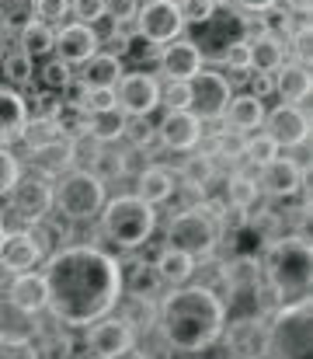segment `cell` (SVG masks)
Instances as JSON below:
<instances>
[{
	"instance_id": "cell-1",
	"label": "cell",
	"mask_w": 313,
	"mask_h": 359,
	"mask_svg": "<svg viewBox=\"0 0 313 359\" xmlns=\"http://www.w3.org/2000/svg\"><path fill=\"white\" fill-rule=\"evenodd\" d=\"M46 311L56 325L88 328L125 297V265L95 244H67L46 258Z\"/></svg>"
},
{
	"instance_id": "cell-2",
	"label": "cell",
	"mask_w": 313,
	"mask_h": 359,
	"mask_svg": "<svg viewBox=\"0 0 313 359\" xmlns=\"http://www.w3.org/2000/svg\"><path fill=\"white\" fill-rule=\"evenodd\" d=\"M226 307L212 286H178L157 300V335L171 353L199 356L223 339Z\"/></svg>"
},
{
	"instance_id": "cell-3",
	"label": "cell",
	"mask_w": 313,
	"mask_h": 359,
	"mask_svg": "<svg viewBox=\"0 0 313 359\" xmlns=\"http://www.w3.org/2000/svg\"><path fill=\"white\" fill-rule=\"evenodd\" d=\"M310 241L303 234H282V238L268 241L258 269L279 311L310 304Z\"/></svg>"
},
{
	"instance_id": "cell-4",
	"label": "cell",
	"mask_w": 313,
	"mask_h": 359,
	"mask_svg": "<svg viewBox=\"0 0 313 359\" xmlns=\"http://www.w3.org/2000/svg\"><path fill=\"white\" fill-rule=\"evenodd\" d=\"M98 220H102V234L115 248H122V251L143 248L146 241L153 238V231H157V210L146 206L132 192L108 199L102 206V213H98Z\"/></svg>"
},
{
	"instance_id": "cell-5",
	"label": "cell",
	"mask_w": 313,
	"mask_h": 359,
	"mask_svg": "<svg viewBox=\"0 0 313 359\" xmlns=\"http://www.w3.org/2000/svg\"><path fill=\"white\" fill-rule=\"evenodd\" d=\"M219 238H223V220H219V210H212L209 203L185 206L167 224V248L188 255L192 262H209L216 255Z\"/></svg>"
},
{
	"instance_id": "cell-6",
	"label": "cell",
	"mask_w": 313,
	"mask_h": 359,
	"mask_svg": "<svg viewBox=\"0 0 313 359\" xmlns=\"http://www.w3.org/2000/svg\"><path fill=\"white\" fill-rule=\"evenodd\" d=\"M108 203V189L104 182L88 171V168H77V171H67L56 185H53V210L70 220V224H88L102 213V206Z\"/></svg>"
},
{
	"instance_id": "cell-7",
	"label": "cell",
	"mask_w": 313,
	"mask_h": 359,
	"mask_svg": "<svg viewBox=\"0 0 313 359\" xmlns=\"http://www.w3.org/2000/svg\"><path fill=\"white\" fill-rule=\"evenodd\" d=\"M268 359H310V304L282 307L268 325Z\"/></svg>"
},
{
	"instance_id": "cell-8",
	"label": "cell",
	"mask_w": 313,
	"mask_h": 359,
	"mask_svg": "<svg viewBox=\"0 0 313 359\" xmlns=\"http://www.w3.org/2000/svg\"><path fill=\"white\" fill-rule=\"evenodd\" d=\"M115 102L125 119H150L160 109V81L146 70H129L115 84Z\"/></svg>"
},
{
	"instance_id": "cell-9",
	"label": "cell",
	"mask_w": 313,
	"mask_h": 359,
	"mask_svg": "<svg viewBox=\"0 0 313 359\" xmlns=\"http://www.w3.org/2000/svg\"><path fill=\"white\" fill-rule=\"evenodd\" d=\"M136 32L143 42L164 49L171 46L174 39H181L185 32V21H181V11L174 0H153V4H139V14H136Z\"/></svg>"
},
{
	"instance_id": "cell-10",
	"label": "cell",
	"mask_w": 313,
	"mask_h": 359,
	"mask_svg": "<svg viewBox=\"0 0 313 359\" xmlns=\"http://www.w3.org/2000/svg\"><path fill=\"white\" fill-rule=\"evenodd\" d=\"M188 91H192V116L202 122H219L226 116V105L233 98V88L230 81L219 74V70H199L192 81H188Z\"/></svg>"
},
{
	"instance_id": "cell-11",
	"label": "cell",
	"mask_w": 313,
	"mask_h": 359,
	"mask_svg": "<svg viewBox=\"0 0 313 359\" xmlns=\"http://www.w3.org/2000/svg\"><path fill=\"white\" fill-rule=\"evenodd\" d=\"M136 349V328L122 314H108L88 325V353L95 359H122Z\"/></svg>"
},
{
	"instance_id": "cell-12",
	"label": "cell",
	"mask_w": 313,
	"mask_h": 359,
	"mask_svg": "<svg viewBox=\"0 0 313 359\" xmlns=\"http://www.w3.org/2000/svg\"><path fill=\"white\" fill-rule=\"evenodd\" d=\"M11 199V210L21 224L35 227L49 217L53 210V182L42 178V175H21V182L14 185V192L7 196Z\"/></svg>"
},
{
	"instance_id": "cell-13",
	"label": "cell",
	"mask_w": 313,
	"mask_h": 359,
	"mask_svg": "<svg viewBox=\"0 0 313 359\" xmlns=\"http://www.w3.org/2000/svg\"><path fill=\"white\" fill-rule=\"evenodd\" d=\"M265 133L279 143V150H296L310 140V116L303 105H275L265 112Z\"/></svg>"
},
{
	"instance_id": "cell-14",
	"label": "cell",
	"mask_w": 313,
	"mask_h": 359,
	"mask_svg": "<svg viewBox=\"0 0 313 359\" xmlns=\"http://www.w3.org/2000/svg\"><path fill=\"white\" fill-rule=\"evenodd\" d=\"M53 53H60L56 60H63L67 67H84L91 56L102 53V35L91 25L67 21V25L56 28V49Z\"/></svg>"
},
{
	"instance_id": "cell-15",
	"label": "cell",
	"mask_w": 313,
	"mask_h": 359,
	"mask_svg": "<svg viewBox=\"0 0 313 359\" xmlns=\"http://www.w3.org/2000/svg\"><path fill=\"white\" fill-rule=\"evenodd\" d=\"M153 140H160L174 154H195V147L206 140V126L192 112H167L153 126Z\"/></svg>"
},
{
	"instance_id": "cell-16",
	"label": "cell",
	"mask_w": 313,
	"mask_h": 359,
	"mask_svg": "<svg viewBox=\"0 0 313 359\" xmlns=\"http://www.w3.org/2000/svg\"><path fill=\"white\" fill-rule=\"evenodd\" d=\"M303 182H307V168L293 157H282V154L272 164H265L258 175L261 196H272V199H293L296 192H303Z\"/></svg>"
},
{
	"instance_id": "cell-17",
	"label": "cell",
	"mask_w": 313,
	"mask_h": 359,
	"mask_svg": "<svg viewBox=\"0 0 313 359\" xmlns=\"http://www.w3.org/2000/svg\"><path fill=\"white\" fill-rule=\"evenodd\" d=\"M157 67L167 81H192L199 70H206V53L192 39H174L157 53Z\"/></svg>"
},
{
	"instance_id": "cell-18",
	"label": "cell",
	"mask_w": 313,
	"mask_h": 359,
	"mask_svg": "<svg viewBox=\"0 0 313 359\" xmlns=\"http://www.w3.org/2000/svg\"><path fill=\"white\" fill-rule=\"evenodd\" d=\"M226 335V346L233 349L237 359H265V349H268V328L261 325V318H233L226 321L223 328Z\"/></svg>"
},
{
	"instance_id": "cell-19",
	"label": "cell",
	"mask_w": 313,
	"mask_h": 359,
	"mask_svg": "<svg viewBox=\"0 0 313 359\" xmlns=\"http://www.w3.org/2000/svg\"><path fill=\"white\" fill-rule=\"evenodd\" d=\"M7 307L21 318H39L46 311V279L42 272H18L7 283Z\"/></svg>"
},
{
	"instance_id": "cell-20",
	"label": "cell",
	"mask_w": 313,
	"mask_h": 359,
	"mask_svg": "<svg viewBox=\"0 0 313 359\" xmlns=\"http://www.w3.org/2000/svg\"><path fill=\"white\" fill-rule=\"evenodd\" d=\"M46 258V251L39 248V241L32 238L28 231H4L0 241V265L7 272H35V265Z\"/></svg>"
},
{
	"instance_id": "cell-21",
	"label": "cell",
	"mask_w": 313,
	"mask_h": 359,
	"mask_svg": "<svg viewBox=\"0 0 313 359\" xmlns=\"http://www.w3.org/2000/svg\"><path fill=\"white\" fill-rule=\"evenodd\" d=\"M28 98L7 84H0V147H11L25 136L28 126Z\"/></svg>"
},
{
	"instance_id": "cell-22",
	"label": "cell",
	"mask_w": 313,
	"mask_h": 359,
	"mask_svg": "<svg viewBox=\"0 0 313 359\" xmlns=\"http://www.w3.org/2000/svg\"><path fill=\"white\" fill-rule=\"evenodd\" d=\"M174 192H178V175L167 171V168H160V164H150V168H143L136 175V192L132 196H139L153 210L164 206V203H171Z\"/></svg>"
},
{
	"instance_id": "cell-23",
	"label": "cell",
	"mask_w": 313,
	"mask_h": 359,
	"mask_svg": "<svg viewBox=\"0 0 313 359\" xmlns=\"http://www.w3.org/2000/svg\"><path fill=\"white\" fill-rule=\"evenodd\" d=\"M272 88L282 98V105H303V102H310V70H307V63H300V60L282 63L272 74Z\"/></svg>"
},
{
	"instance_id": "cell-24",
	"label": "cell",
	"mask_w": 313,
	"mask_h": 359,
	"mask_svg": "<svg viewBox=\"0 0 313 359\" xmlns=\"http://www.w3.org/2000/svg\"><path fill=\"white\" fill-rule=\"evenodd\" d=\"M28 164H32L42 178H60L63 171H70V168H74V140H70V136H63V140H56V143L32 147Z\"/></svg>"
},
{
	"instance_id": "cell-25",
	"label": "cell",
	"mask_w": 313,
	"mask_h": 359,
	"mask_svg": "<svg viewBox=\"0 0 313 359\" xmlns=\"http://www.w3.org/2000/svg\"><path fill=\"white\" fill-rule=\"evenodd\" d=\"M223 119H226V129H237V133L247 136V133L261 129V122H265V102L254 98V95H233Z\"/></svg>"
},
{
	"instance_id": "cell-26",
	"label": "cell",
	"mask_w": 313,
	"mask_h": 359,
	"mask_svg": "<svg viewBox=\"0 0 313 359\" xmlns=\"http://www.w3.org/2000/svg\"><path fill=\"white\" fill-rule=\"evenodd\" d=\"M153 272H157V279L167 290H178V286H188V279L195 276V262L188 255L174 251V248H164L157 255V262H153Z\"/></svg>"
},
{
	"instance_id": "cell-27",
	"label": "cell",
	"mask_w": 313,
	"mask_h": 359,
	"mask_svg": "<svg viewBox=\"0 0 313 359\" xmlns=\"http://www.w3.org/2000/svg\"><path fill=\"white\" fill-rule=\"evenodd\" d=\"M122 60H115L111 53H98V56H91L88 63H84V70H81V81L95 91V88H108V91H115V84L122 81Z\"/></svg>"
},
{
	"instance_id": "cell-28",
	"label": "cell",
	"mask_w": 313,
	"mask_h": 359,
	"mask_svg": "<svg viewBox=\"0 0 313 359\" xmlns=\"http://www.w3.org/2000/svg\"><path fill=\"white\" fill-rule=\"evenodd\" d=\"M286 63V42L275 35H261L251 39V74H275Z\"/></svg>"
},
{
	"instance_id": "cell-29",
	"label": "cell",
	"mask_w": 313,
	"mask_h": 359,
	"mask_svg": "<svg viewBox=\"0 0 313 359\" xmlns=\"http://www.w3.org/2000/svg\"><path fill=\"white\" fill-rule=\"evenodd\" d=\"M56 49V28L42 25V21H32L21 35H18V53H25L28 60H42V56H53Z\"/></svg>"
},
{
	"instance_id": "cell-30",
	"label": "cell",
	"mask_w": 313,
	"mask_h": 359,
	"mask_svg": "<svg viewBox=\"0 0 313 359\" xmlns=\"http://www.w3.org/2000/svg\"><path fill=\"white\" fill-rule=\"evenodd\" d=\"M125 122L129 119H125L118 109H111V112H95V116H88L84 136H91L98 147H108V143H115V140L125 136Z\"/></svg>"
},
{
	"instance_id": "cell-31",
	"label": "cell",
	"mask_w": 313,
	"mask_h": 359,
	"mask_svg": "<svg viewBox=\"0 0 313 359\" xmlns=\"http://www.w3.org/2000/svg\"><path fill=\"white\" fill-rule=\"evenodd\" d=\"M258 199H261L258 178H251V175H244V171H237V175L226 178V203H230L233 213H247Z\"/></svg>"
},
{
	"instance_id": "cell-32",
	"label": "cell",
	"mask_w": 313,
	"mask_h": 359,
	"mask_svg": "<svg viewBox=\"0 0 313 359\" xmlns=\"http://www.w3.org/2000/svg\"><path fill=\"white\" fill-rule=\"evenodd\" d=\"M212 178H216V157L212 154H188L181 161V182H185V189H199V196H202V189H209Z\"/></svg>"
},
{
	"instance_id": "cell-33",
	"label": "cell",
	"mask_w": 313,
	"mask_h": 359,
	"mask_svg": "<svg viewBox=\"0 0 313 359\" xmlns=\"http://www.w3.org/2000/svg\"><path fill=\"white\" fill-rule=\"evenodd\" d=\"M35 21V0H0V28L4 32H25Z\"/></svg>"
},
{
	"instance_id": "cell-34",
	"label": "cell",
	"mask_w": 313,
	"mask_h": 359,
	"mask_svg": "<svg viewBox=\"0 0 313 359\" xmlns=\"http://www.w3.org/2000/svg\"><path fill=\"white\" fill-rule=\"evenodd\" d=\"M279 154H282V150H279V143H275L268 133L244 136V157H240V161H247V164H254V168H265V164H272Z\"/></svg>"
},
{
	"instance_id": "cell-35",
	"label": "cell",
	"mask_w": 313,
	"mask_h": 359,
	"mask_svg": "<svg viewBox=\"0 0 313 359\" xmlns=\"http://www.w3.org/2000/svg\"><path fill=\"white\" fill-rule=\"evenodd\" d=\"M129 279H125V290L132 293V297H139V300H153L157 297V290L164 286L160 279H157V272H153V265H146V262H139L136 265V272H125Z\"/></svg>"
},
{
	"instance_id": "cell-36",
	"label": "cell",
	"mask_w": 313,
	"mask_h": 359,
	"mask_svg": "<svg viewBox=\"0 0 313 359\" xmlns=\"http://www.w3.org/2000/svg\"><path fill=\"white\" fill-rule=\"evenodd\" d=\"M0 70H4V77L11 81L7 88H28L32 81H35V60H28L25 53H11L4 63H0Z\"/></svg>"
},
{
	"instance_id": "cell-37",
	"label": "cell",
	"mask_w": 313,
	"mask_h": 359,
	"mask_svg": "<svg viewBox=\"0 0 313 359\" xmlns=\"http://www.w3.org/2000/svg\"><path fill=\"white\" fill-rule=\"evenodd\" d=\"M67 133H63V126L60 122H49V119H28L25 126V143H28V150L32 147H46V143H56V140H63Z\"/></svg>"
},
{
	"instance_id": "cell-38",
	"label": "cell",
	"mask_w": 313,
	"mask_h": 359,
	"mask_svg": "<svg viewBox=\"0 0 313 359\" xmlns=\"http://www.w3.org/2000/svg\"><path fill=\"white\" fill-rule=\"evenodd\" d=\"M39 81H42V88H46V91L63 95V91L70 88V81H74V67H67L63 60H49V63L39 70Z\"/></svg>"
},
{
	"instance_id": "cell-39",
	"label": "cell",
	"mask_w": 313,
	"mask_h": 359,
	"mask_svg": "<svg viewBox=\"0 0 313 359\" xmlns=\"http://www.w3.org/2000/svg\"><path fill=\"white\" fill-rule=\"evenodd\" d=\"M178 11H181L185 28H188V25L202 28V25H209V21L216 18L219 4H216V0H178Z\"/></svg>"
},
{
	"instance_id": "cell-40",
	"label": "cell",
	"mask_w": 313,
	"mask_h": 359,
	"mask_svg": "<svg viewBox=\"0 0 313 359\" xmlns=\"http://www.w3.org/2000/svg\"><path fill=\"white\" fill-rule=\"evenodd\" d=\"M212 157H216V161H240V157H244V133H237V129L216 133Z\"/></svg>"
},
{
	"instance_id": "cell-41",
	"label": "cell",
	"mask_w": 313,
	"mask_h": 359,
	"mask_svg": "<svg viewBox=\"0 0 313 359\" xmlns=\"http://www.w3.org/2000/svg\"><path fill=\"white\" fill-rule=\"evenodd\" d=\"M18 182H21V157L11 147H0V199L11 196Z\"/></svg>"
},
{
	"instance_id": "cell-42",
	"label": "cell",
	"mask_w": 313,
	"mask_h": 359,
	"mask_svg": "<svg viewBox=\"0 0 313 359\" xmlns=\"http://www.w3.org/2000/svg\"><path fill=\"white\" fill-rule=\"evenodd\" d=\"M160 105H164L167 112H188V109H192L188 81H167V88H160Z\"/></svg>"
},
{
	"instance_id": "cell-43",
	"label": "cell",
	"mask_w": 313,
	"mask_h": 359,
	"mask_svg": "<svg viewBox=\"0 0 313 359\" xmlns=\"http://www.w3.org/2000/svg\"><path fill=\"white\" fill-rule=\"evenodd\" d=\"M219 60H223L226 70H233V74H251V42H247V39L230 42V46L219 53Z\"/></svg>"
},
{
	"instance_id": "cell-44",
	"label": "cell",
	"mask_w": 313,
	"mask_h": 359,
	"mask_svg": "<svg viewBox=\"0 0 313 359\" xmlns=\"http://www.w3.org/2000/svg\"><path fill=\"white\" fill-rule=\"evenodd\" d=\"M136 14H139V0H104V18H111L115 28L136 21Z\"/></svg>"
},
{
	"instance_id": "cell-45",
	"label": "cell",
	"mask_w": 313,
	"mask_h": 359,
	"mask_svg": "<svg viewBox=\"0 0 313 359\" xmlns=\"http://www.w3.org/2000/svg\"><path fill=\"white\" fill-rule=\"evenodd\" d=\"M70 14V0H35V21L56 28Z\"/></svg>"
},
{
	"instance_id": "cell-46",
	"label": "cell",
	"mask_w": 313,
	"mask_h": 359,
	"mask_svg": "<svg viewBox=\"0 0 313 359\" xmlns=\"http://www.w3.org/2000/svg\"><path fill=\"white\" fill-rule=\"evenodd\" d=\"M70 14L81 21V25H91L104 18V0H70Z\"/></svg>"
},
{
	"instance_id": "cell-47",
	"label": "cell",
	"mask_w": 313,
	"mask_h": 359,
	"mask_svg": "<svg viewBox=\"0 0 313 359\" xmlns=\"http://www.w3.org/2000/svg\"><path fill=\"white\" fill-rule=\"evenodd\" d=\"M111 109H118V102H115V91H108V88H88V102H84V116H95V112H111Z\"/></svg>"
},
{
	"instance_id": "cell-48",
	"label": "cell",
	"mask_w": 313,
	"mask_h": 359,
	"mask_svg": "<svg viewBox=\"0 0 313 359\" xmlns=\"http://www.w3.org/2000/svg\"><path fill=\"white\" fill-rule=\"evenodd\" d=\"M125 136L132 140V147H139V150H143V147L153 140V126H150L146 119H129L125 122Z\"/></svg>"
},
{
	"instance_id": "cell-49",
	"label": "cell",
	"mask_w": 313,
	"mask_h": 359,
	"mask_svg": "<svg viewBox=\"0 0 313 359\" xmlns=\"http://www.w3.org/2000/svg\"><path fill=\"white\" fill-rule=\"evenodd\" d=\"M0 359H39V353L32 349V342H11V339H0Z\"/></svg>"
},
{
	"instance_id": "cell-50",
	"label": "cell",
	"mask_w": 313,
	"mask_h": 359,
	"mask_svg": "<svg viewBox=\"0 0 313 359\" xmlns=\"http://www.w3.org/2000/svg\"><path fill=\"white\" fill-rule=\"evenodd\" d=\"M108 53H111L115 60L129 56V35H125V28H115V32L108 35Z\"/></svg>"
},
{
	"instance_id": "cell-51",
	"label": "cell",
	"mask_w": 313,
	"mask_h": 359,
	"mask_svg": "<svg viewBox=\"0 0 313 359\" xmlns=\"http://www.w3.org/2000/svg\"><path fill=\"white\" fill-rule=\"evenodd\" d=\"M233 4H237L240 11H247L251 18H254V14H272V11L279 7V0H233Z\"/></svg>"
},
{
	"instance_id": "cell-52",
	"label": "cell",
	"mask_w": 313,
	"mask_h": 359,
	"mask_svg": "<svg viewBox=\"0 0 313 359\" xmlns=\"http://www.w3.org/2000/svg\"><path fill=\"white\" fill-rule=\"evenodd\" d=\"M272 91H275V88H272V77H268V74H258V77H251V91H247V95H254V98H261V102H265Z\"/></svg>"
},
{
	"instance_id": "cell-53",
	"label": "cell",
	"mask_w": 313,
	"mask_h": 359,
	"mask_svg": "<svg viewBox=\"0 0 313 359\" xmlns=\"http://www.w3.org/2000/svg\"><path fill=\"white\" fill-rule=\"evenodd\" d=\"M279 4H286V11H289V14H300V18H307V14H310V0H279Z\"/></svg>"
},
{
	"instance_id": "cell-54",
	"label": "cell",
	"mask_w": 313,
	"mask_h": 359,
	"mask_svg": "<svg viewBox=\"0 0 313 359\" xmlns=\"http://www.w3.org/2000/svg\"><path fill=\"white\" fill-rule=\"evenodd\" d=\"M216 4H219V7H226V0H216Z\"/></svg>"
},
{
	"instance_id": "cell-55",
	"label": "cell",
	"mask_w": 313,
	"mask_h": 359,
	"mask_svg": "<svg viewBox=\"0 0 313 359\" xmlns=\"http://www.w3.org/2000/svg\"><path fill=\"white\" fill-rule=\"evenodd\" d=\"M0 241H4V224H0Z\"/></svg>"
},
{
	"instance_id": "cell-56",
	"label": "cell",
	"mask_w": 313,
	"mask_h": 359,
	"mask_svg": "<svg viewBox=\"0 0 313 359\" xmlns=\"http://www.w3.org/2000/svg\"><path fill=\"white\" fill-rule=\"evenodd\" d=\"M139 4H153V0H139Z\"/></svg>"
},
{
	"instance_id": "cell-57",
	"label": "cell",
	"mask_w": 313,
	"mask_h": 359,
	"mask_svg": "<svg viewBox=\"0 0 313 359\" xmlns=\"http://www.w3.org/2000/svg\"><path fill=\"white\" fill-rule=\"evenodd\" d=\"M0 63H4V49H0Z\"/></svg>"
},
{
	"instance_id": "cell-58",
	"label": "cell",
	"mask_w": 313,
	"mask_h": 359,
	"mask_svg": "<svg viewBox=\"0 0 313 359\" xmlns=\"http://www.w3.org/2000/svg\"><path fill=\"white\" fill-rule=\"evenodd\" d=\"M188 359H199V356H188Z\"/></svg>"
},
{
	"instance_id": "cell-59",
	"label": "cell",
	"mask_w": 313,
	"mask_h": 359,
	"mask_svg": "<svg viewBox=\"0 0 313 359\" xmlns=\"http://www.w3.org/2000/svg\"><path fill=\"white\" fill-rule=\"evenodd\" d=\"M88 359H95V356H88Z\"/></svg>"
},
{
	"instance_id": "cell-60",
	"label": "cell",
	"mask_w": 313,
	"mask_h": 359,
	"mask_svg": "<svg viewBox=\"0 0 313 359\" xmlns=\"http://www.w3.org/2000/svg\"><path fill=\"white\" fill-rule=\"evenodd\" d=\"M174 4H178V0H174Z\"/></svg>"
}]
</instances>
